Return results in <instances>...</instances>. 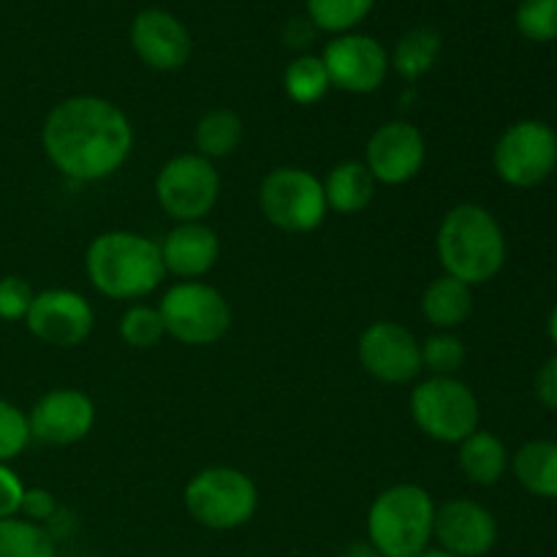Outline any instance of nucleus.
Returning <instances> with one entry per match:
<instances>
[{
  "mask_svg": "<svg viewBox=\"0 0 557 557\" xmlns=\"http://www.w3.org/2000/svg\"><path fill=\"white\" fill-rule=\"evenodd\" d=\"M44 150L65 177L92 183L117 172L134 147V128L120 107L96 96H76L49 112Z\"/></svg>",
  "mask_w": 557,
  "mask_h": 557,
  "instance_id": "nucleus-1",
  "label": "nucleus"
},
{
  "mask_svg": "<svg viewBox=\"0 0 557 557\" xmlns=\"http://www.w3.org/2000/svg\"><path fill=\"white\" fill-rule=\"evenodd\" d=\"M85 270L92 286L109 299H141L161 286V245L134 232H107L87 248Z\"/></svg>",
  "mask_w": 557,
  "mask_h": 557,
  "instance_id": "nucleus-2",
  "label": "nucleus"
},
{
  "mask_svg": "<svg viewBox=\"0 0 557 557\" xmlns=\"http://www.w3.org/2000/svg\"><path fill=\"white\" fill-rule=\"evenodd\" d=\"M435 245L446 275L468 286H482L504 270L506 237L500 223L479 205H457L446 212Z\"/></svg>",
  "mask_w": 557,
  "mask_h": 557,
  "instance_id": "nucleus-3",
  "label": "nucleus"
},
{
  "mask_svg": "<svg viewBox=\"0 0 557 557\" xmlns=\"http://www.w3.org/2000/svg\"><path fill=\"white\" fill-rule=\"evenodd\" d=\"M435 504L419 484H395L373 500L368 515L370 547L381 557H419L433 536Z\"/></svg>",
  "mask_w": 557,
  "mask_h": 557,
  "instance_id": "nucleus-4",
  "label": "nucleus"
},
{
  "mask_svg": "<svg viewBox=\"0 0 557 557\" xmlns=\"http://www.w3.org/2000/svg\"><path fill=\"white\" fill-rule=\"evenodd\" d=\"M259 506V493L250 476L237 468H207L185 487V509L210 531H234L250 522Z\"/></svg>",
  "mask_w": 557,
  "mask_h": 557,
  "instance_id": "nucleus-5",
  "label": "nucleus"
},
{
  "mask_svg": "<svg viewBox=\"0 0 557 557\" xmlns=\"http://www.w3.org/2000/svg\"><path fill=\"white\" fill-rule=\"evenodd\" d=\"M163 330L185 346H212L232 326V308L218 288L207 283H177L163 294L161 305Z\"/></svg>",
  "mask_w": 557,
  "mask_h": 557,
  "instance_id": "nucleus-6",
  "label": "nucleus"
},
{
  "mask_svg": "<svg viewBox=\"0 0 557 557\" xmlns=\"http://www.w3.org/2000/svg\"><path fill=\"white\" fill-rule=\"evenodd\" d=\"M259 205L267 221L283 232H313L326 218L324 183L315 174L297 166H281L264 177Z\"/></svg>",
  "mask_w": 557,
  "mask_h": 557,
  "instance_id": "nucleus-7",
  "label": "nucleus"
},
{
  "mask_svg": "<svg viewBox=\"0 0 557 557\" xmlns=\"http://www.w3.org/2000/svg\"><path fill=\"white\" fill-rule=\"evenodd\" d=\"M411 417L441 444H462L479 428V400L462 381L428 379L411 392Z\"/></svg>",
  "mask_w": 557,
  "mask_h": 557,
  "instance_id": "nucleus-8",
  "label": "nucleus"
},
{
  "mask_svg": "<svg viewBox=\"0 0 557 557\" xmlns=\"http://www.w3.org/2000/svg\"><path fill=\"white\" fill-rule=\"evenodd\" d=\"M495 172L515 188L544 183L557 166V134L542 120H522L506 128L493 152Z\"/></svg>",
  "mask_w": 557,
  "mask_h": 557,
  "instance_id": "nucleus-9",
  "label": "nucleus"
},
{
  "mask_svg": "<svg viewBox=\"0 0 557 557\" xmlns=\"http://www.w3.org/2000/svg\"><path fill=\"white\" fill-rule=\"evenodd\" d=\"M218 194H221V180H218L215 166L199 152L172 158L158 172V201L163 212L180 223H199L215 207Z\"/></svg>",
  "mask_w": 557,
  "mask_h": 557,
  "instance_id": "nucleus-10",
  "label": "nucleus"
},
{
  "mask_svg": "<svg viewBox=\"0 0 557 557\" xmlns=\"http://www.w3.org/2000/svg\"><path fill=\"white\" fill-rule=\"evenodd\" d=\"M359 362L384 384H408L422 373V351L406 326L375 321L359 337Z\"/></svg>",
  "mask_w": 557,
  "mask_h": 557,
  "instance_id": "nucleus-11",
  "label": "nucleus"
},
{
  "mask_svg": "<svg viewBox=\"0 0 557 557\" xmlns=\"http://www.w3.org/2000/svg\"><path fill=\"white\" fill-rule=\"evenodd\" d=\"M25 321L27 330L47 346L74 348L90 335L96 315L82 294L69 288H49L33 297Z\"/></svg>",
  "mask_w": 557,
  "mask_h": 557,
  "instance_id": "nucleus-12",
  "label": "nucleus"
},
{
  "mask_svg": "<svg viewBox=\"0 0 557 557\" xmlns=\"http://www.w3.org/2000/svg\"><path fill=\"white\" fill-rule=\"evenodd\" d=\"M424 163V136L417 125L406 120L384 123L368 141L364 166L375 183L403 185L419 174Z\"/></svg>",
  "mask_w": 557,
  "mask_h": 557,
  "instance_id": "nucleus-13",
  "label": "nucleus"
},
{
  "mask_svg": "<svg viewBox=\"0 0 557 557\" xmlns=\"http://www.w3.org/2000/svg\"><path fill=\"white\" fill-rule=\"evenodd\" d=\"M92 422H96V406L79 389L47 392L27 417L30 438L52 446L76 444L90 433Z\"/></svg>",
  "mask_w": 557,
  "mask_h": 557,
  "instance_id": "nucleus-14",
  "label": "nucleus"
},
{
  "mask_svg": "<svg viewBox=\"0 0 557 557\" xmlns=\"http://www.w3.org/2000/svg\"><path fill=\"white\" fill-rule=\"evenodd\" d=\"M433 536L441 549L457 557H482L498 542V522L482 504L468 498L446 500L435 509Z\"/></svg>",
  "mask_w": 557,
  "mask_h": 557,
  "instance_id": "nucleus-15",
  "label": "nucleus"
},
{
  "mask_svg": "<svg viewBox=\"0 0 557 557\" xmlns=\"http://www.w3.org/2000/svg\"><path fill=\"white\" fill-rule=\"evenodd\" d=\"M330 82L348 92H373L386 79V52L370 36H341L324 49Z\"/></svg>",
  "mask_w": 557,
  "mask_h": 557,
  "instance_id": "nucleus-16",
  "label": "nucleus"
},
{
  "mask_svg": "<svg viewBox=\"0 0 557 557\" xmlns=\"http://www.w3.org/2000/svg\"><path fill=\"white\" fill-rule=\"evenodd\" d=\"M136 54L156 71H174L190 58V36L183 22L161 9L141 11L131 27Z\"/></svg>",
  "mask_w": 557,
  "mask_h": 557,
  "instance_id": "nucleus-17",
  "label": "nucleus"
},
{
  "mask_svg": "<svg viewBox=\"0 0 557 557\" xmlns=\"http://www.w3.org/2000/svg\"><path fill=\"white\" fill-rule=\"evenodd\" d=\"M221 245L215 232L205 223H180L161 243L166 272L177 277H199L215 267Z\"/></svg>",
  "mask_w": 557,
  "mask_h": 557,
  "instance_id": "nucleus-18",
  "label": "nucleus"
},
{
  "mask_svg": "<svg viewBox=\"0 0 557 557\" xmlns=\"http://www.w3.org/2000/svg\"><path fill=\"white\" fill-rule=\"evenodd\" d=\"M326 207L343 215H357L373 201L375 177L370 169L359 161H343L326 174L324 183Z\"/></svg>",
  "mask_w": 557,
  "mask_h": 557,
  "instance_id": "nucleus-19",
  "label": "nucleus"
},
{
  "mask_svg": "<svg viewBox=\"0 0 557 557\" xmlns=\"http://www.w3.org/2000/svg\"><path fill=\"white\" fill-rule=\"evenodd\" d=\"M473 310L471 286L451 275H441L424 288L422 294V313L438 330H455L466 324Z\"/></svg>",
  "mask_w": 557,
  "mask_h": 557,
  "instance_id": "nucleus-20",
  "label": "nucleus"
},
{
  "mask_svg": "<svg viewBox=\"0 0 557 557\" xmlns=\"http://www.w3.org/2000/svg\"><path fill=\"white\" fill-rule=\"evenodd\" d=\"M515 476L528 493L539 498H557V444L531 441L515 457Z\"/></svg>",
  "mask_w": 557,
  "mask_h": 557,
  "instance_id": "nucleus-21",
  "label": "nucleus"
},
{
  "mask_svg": "<svg viewBox=\"0 0 557 557\" xmlns=\"http://www.w3.org/2000/svg\"><path fill=\"white\" fill-rule=\"evenodd\" d=\"M506 466H509L506 446L493 433H479L476 430L462 441L460 468L473 484H482V487L498 484L506 473Z\"/></svg>",
  "mask_w": 557,
  "mask_h": 557,
  "instance_id": "nucleus-22",
  "label": "nucleus"
},
{
  "mask_svg": "<svg viewBox=\"0 0 557 557\" xmlns=\"http://www.w3.org/2000/svg\"><path fill=\"white\" fill-rule=\"evenodd\" d=\"M196 150L207 161L232 156L243 141V120L232 109H212L196 125Z\"/></svg>",
  "mask_w": 557,
  "mask_h": 557,
  "instance_id": "nucleus-23",
  "label": "nucleus"
},
{
  "mask_svg": "<svg viewBox=\"0 0 557 557\" xmlns=\"http://www.w3.org/2000/svg\"><path fill=\"white\" fill-rule=\"evenodd\" d=\"M441 52V36L430 27H413L397 41L395 69L406 79H419L435 65Z\"/></svg>",
  "mask_w": 557,
  "mask_h": 557,
  "instance_id": "nucleus-24",
  "label": "nucleus"
},
{
  "mask_svg": "<svg viewBox=\"0 0 557 557\" xmlns=\"http://www.w3.org/2000/svg\"><path fill=\"white\" fill-rule=\"evenodd\" d=\"M0 557H58L54 539L27 520H0Z\"/></svg>",
  "mask_w": 557,
  "mask_h": 557,
  "instance_id": "nucleus-25",
  "label": "nucleus"
},
{
  "mask_svg": "<svg viewBox=\"0 0 557 557\" xmlns=\"http://www.w3.org/2000/svg\"><path fill=\"white\" fill-rule=\"evenodd\" d=\"M283 85H286L288 98H292L294 103H299V107H310V103L321 101V98L326 96L332 82H330V74H326L324 60L313 58V54H302V58H297L286 69Z\"/></svg>",
  "mask_w": 557,
  "mask_h": 557,
  "instance_id": "nucleus-26",
  "label": "nucleus"
},
{
  "mask_svg": "<svg viewBox=\"0 0 557 557\" xmlns=\"http://www.w3.org/2000/svg\"><path fill=\"white\" fill-rule=\"evenodd\" d=\"M375 0H308L310 22L321 30L341 33L359 25L370 14Z\"/></svg>",
  "mask_w": 557,
  "mask_h": 557,
  "instance_id": "nucleus-27",
  "label": "nucleus"
},
{
  "mask_svg": "<svg viewBox=\"0 0 557 557\" xmlns=\"http://www.w3.org/2000/svg\"><path fill=\"white\" fill-rule=\"evenodd\" d=\"M419 351H422V370H430L435 379H455V373L466 362V346H462V341L455 335H446V332L430 335L419 346Z\"/></svg>",
  "mask_w": 557,
  "mask_h": 557,
  "instance_id": "nucleus-28",
  "label": "nucleus"
},
{
  "mask_svg": "<svg viewBox=\"0 0 557 557\" xmlns=\"http://www.w3.org/2000/svg\"><path fill=\"white\" fill-rule=\"evenodd\" d=\"M163 335H166V330H163L158 308L136 305V308L125 310V315L120 319V337L131 348H152L161 343Z\"/></svg>",
  "mask_w": 557,
  "mask_h": 557,
  "instance_id": "nucleus-29",
  "label": "nucleus"
},
{
  "mask_svg": "<svg viewBox=\"0 0 557 557\" xmlns=\"http://www.w3.org/2000/svg\"><path fill=\"white\" fill-rule=\"evenodd\" d=\"M517 27L531 41H555L557 0H522L520 9H517Z\"/></svg>",
  "mask_w": 557,
  "mask_h": 557,
  "instance_id": "nucleus-30",
  "label": "nucleus"
},
{
  "mask_svg": "<svg viewBox=\"0 0 557 557\" xmlns=\"http://www.w3.org/2000/svg\"><path fill=\"white\" fill-rule=\"evenodd\" d=\"M30 441L27 417L11 403L0 400V462H9L20 455Z\"/></svg>",
  "mask_w": 557,
  "mask_h": 557,
  "instance_id": "nucleus-31",
  "label": "nucleus"
},
{
  "mask_svg": "<svg viewBox=\"0 0 557 557\" xmlns=\"http://www.w3.org/2000/svg\"><path fill=\"white\" fill-rule=\"evenodd\" d=\"M33 288L30 283L22 281V277L9 275L0 277V319L3 321H16L25 319L27 310L33 305Z\"/></svg>",
  "mask_w": 557,
  "mask_h": 557,
  "instance_id": "nucleus-32",
  "label": "nucleus"
},
{
  "mask_svg": "<svg viewBox=\"0 0 557 557\" xmlns=\"http://www.w3.org/2000/svg\"><path fill=\"white\" fill-rule=\"evenodd\" d=\"M22 495H25V487L16 479V473L5 468V462H0V520L20 515Z\"/></svg>",
  "mask_w": 557,
  "mask_h": 557,
  "instance_id": "nucleus-33",
  "label": "nucleus"
},
{
  "mask_svg": "<svg viewBox=\"0 0 557 557\" xmlns=\"http://www.w3.org/2000/svg\"><path fill=\"white\" fill-rule=\"evenodd\" d=\"M20 511L27 517V522H36L38 525L44 520H52L54 511H58V500H54L49 490H25Z\"/></svg>",
  "mask_w": 557,
  "mask_h": 557,
  "instance_id": "nucleus-34",
  "label": "nucleus"
},
{
  "mask_svg": "<svg viewBox=\"0 0 557 557\" xmlns=\"http://www.w3.org/2000/svg\"><path fill=\"white\" fill-rule=\"evenodd\" d=\"M536 397L544 408L557 411V357L547 359L536 375Z\"/></svg>",
  "mask_w": 557,
  "mask_h": 557,
  "instance_id": "nucleus-35",
  "label": "nucleus"
},
{
  "mask_svg": "<svg viewBox=\"0 0 557 557\" xmlns=\"http://www.w3.org/2000/svg\"><path fill=\"white\" fill-rule=\"evenodd\" d=\"M313 36H315V25L308 20H292L286 25V30H283V38H286L288 47H294V49L310 47Z\"/></svg>",
  "mask_w": 557,
  "mask_h": 557,
  "instance_id": "nucleus-36",
  "label": "nucleus"
},
{
  "mask_svg": "<svg viewBox=\"0 0 557 557\" xmlns=\"http://www.w3.org/2000/svg\"><path fill=\"white\" fill-rule=\"evenodd\" d=\"M343 557H381V555L375 553L373 547H364V544H357V547L346 549V553H343Z\"/></svg>",
  "mask_w": 557,
  "mask_h": 557,
  "instance_id": "nucleus-37",
  "label": "nucleus"
},
{
  "mask_svg": "<svg viewBox=\"0 0 557 557\" xmlns=\"http://www.w3.org/2000/svg\"><path fill=\"white\" fill-rule=\"evenodd\" d=\"M549 337H553V343L557 346V305H555L553 315H549Z\"/></svg>",
  "mask_w": 557,
  "mask_h": 557,
  "instance_id": "nucleus-38",
  "label": "nucleus"
},
{
  "mask_svg": "<svg viewBox=\"0 0 557 557\" xmlns=\"http://www.w3.org/2000/svg\"><path fill=\"white\" fill-rule=\"evenodd\" d=\"M419 557H457V555L446 553V549H424V553Z\"/></svg>",
  "mask_w": 557,
  "mask_h": 557,
  "instance_id": "nucleus-39",
  "label": "nucleus"
}]
</instances>
